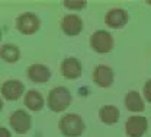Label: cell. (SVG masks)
<instances>
[{
	"label": "cell",
	"mask_w": 151,
	"mask_h": 137,
	"mask_svg": "<svg viewBox=\"0 0 151 137\" xmlns=\"http://www.w3.org/2000/svg\"><path fill=\"white\" fill-rule=\"evenodd\" d=\"M25 86L19 80H7L1 85V95L6 101H16L22 96Z\"/></svg>",
	"instance_id": "52a82bcc"
},
{
	"label": "cell",
	"mask_w": 151,
	"mask_h": 137,
	"mask_svg": "<svg viewBox=\"0 0 151 137\" xmlns=\"http://www.w3.org/2000/svg\"><path fill=\"white\" fill-rule=\"evenodd\" d=\"M99 117L105 124L112 125L119 120V109L116 107H113V105H105V107L100 108Z\"/></svg>",
	"instance_id": "9a60e30c"
},
{
	"label": "cell",
	"mask_w": 151,
	"mask_h": 137,
	"mask_svg": "<svg viewBox=\"0 0 151 137\" xmlns=\"http://www.w3.org/2000/svg\"><path fill=\"white\" fill-rule=\"evenodd\" d=\"M61 29L64 31V34L74 37L78 35L83 29V22L77 15H65L61 20Z\"/></svg>",
	"instance_id": "9c48e42d"
},
{
	"label": "cell",
	"mask_w": 151,
	"mask_h": 137,
	"mask_svg": "<svg viewBox=\"0 0 151 137\" xmlns=\"http://www.w3.org/2000/svg\"><path fill=\"white\" fill-rule=\"evenodd\" d=\"M105 22L109 28H122L128 22V13L124 9H112L106 13Z\"/></svg>",
	"instance_id": "8fae6325"
},
{
	"label": "cell",
	"mask_w": 151,
	"mask_h": 137,
	"mask_svg": "<svg viewBox=\"0 0 151 137\" xmlns=\"http://www.w3.org/2000/svg\"><path fill=\"white\" fill-rule=\"evenodd\" d=\"M23 104L31 111H39L44 107V98H42V95L38 91H29V92L25 94Z\"/></svg>",
	"instance_id": "4fadbf2b"
},
{
	"label": "cell",
	"mask_w": 151,
	"mask_h": 137,
	"mask_svg": "<svg viewBox=\"0 0 151 137\" xmlns=\"http://www.w3.org/2000/svg\"><path fill=\"white\" fill-rule=\"evenodd\" d=\"M125 107L132 112H141L144 111V101L138 92L132 91V92H128L125 96Z\"/></svg>",
	"instance_id": "5bb4252c"
},
{
	"label": "cell",
	"mask_w": 151,
	"mask_h": 137,
	"mask_svg": "<svg viewBox=\"0 0 151 137\" xmlns=\"http://www.w3.org/2000/svg\"><path fill=\"white\" fill-rule=\"evenodd\" d=\"M84 4H86V1H83V0H80V1L65 0V1H64V6H65V7H68V9H81Z\"/></svg>",
	"instance_id": "e0dca14e"
},
{
	"label": "cell",
	"mask_w": 151,
	"mask_h": 137,
	"mask_svg": "<svg viewBox=\"0 0 151 137\" xmlns=\"http://www.w3.org/2000/svg\"><path fill=\"white\" fill-rule=\"evenodd\" d=\"M1 59L7 63H16L20 57V51L16 45H12V44H6L1 47Z\"/></svg>",
	"instance_id": "2e32d148"
},
{
	"label": "cell",
	"mask_w": 151,
	"mask_h": 137,
	"mask_svg": "<svg viewBox=\"0 0 151 137\" xmlns=\"http://www.w3.org/2000/svg\"><path fill=\"white\" fill-rule=\"evenodd\" d=\"M60 131L65 137H78L84 131V121L80 115L76 114H67L60 120L58 123Z\"/></svg>",
	"instance_id": "6da1fadb"
},
{
	"label": "cell",
	"mask_w": 151,
	"mask_h": 137,
	"mask_svg": "<svg viewBox=\"0 0 151 137\" xmlns=\"http://www.w3.org/2000/svg\"><path fill=\"white\" fill-rule=\"evenodd\" d=\"M147 118L141 117V115H132L127 120V124H125V130H127V134L129 137H141L145 130H147Z\"/></svg>",
	"instance_id": "8992f818"
},
{
	"label": "cell",
	"mask_w": 151,
	"mask_h": 137,
	"mask_svg": "<svg viewBox=\"0 0 151 137\" xmlns=\"http://www.w3.org/2000/svg\"><path fill=\"white\" fill-rule=\"evenodd\" d=\"M39 18H38L35 13H31V12H26V13H22L16 20V28L20 34L23 35H32L35 34L38 29H39Z\"/></svg>",
	"instance_id": "277c9868"
},
{
	"label": "cell",
	"mask_w": 151,
	"mask_h": 137,
	"mask_svg": "<svg viewBox=\"0 0 151 137\" xmlns=\"http://www.w3.org/2000/svg\"><path fill=\"white\" fill-rule=\"evenodd\" d=\"M144 96L147 99V102L151 104V79L144 85Z\"/></svg>",
	"instance_id": "ac0fdd59"
},
{
	"label": "cell",
	"mask_w": 151,
	"mask_h": 137,
	"mask_svg": "<svg viewBox=\"0 0 151 137\" xmlns=\"http://www.w3.org/2000/svg\"><path fill=\"white\" fill-rule=\"evenodd\" d=\"M61 75L65 79H78L81 76V64L80 61L74 57H68V59L63 60L61 63Z\"/></svg>",
	"instance_id": "ba28073f"
},
{
	"label": "cell",
	"mask_w": 151,
	"mask_h": 137,
	"mask_svg": "<svg viewBox=\"0 0 151 137\" xmlns=\"http://www.w3.org/2000/svg\"><path fill=\"white\" fill-rule=\"evenodd\" d=\"M32 120H31V115L26 112V111H23V109H18V111H15L10 118H9V123H10V127L19 133V134H23V133H26V131H29V128H31V125H32V123H31Z\"/></svg>",
	"instance_id": "5b68a950"
},
{
	"label": "cell",
	"mask_w": 151,
	"mask_h": 137,
	"mask_svg": "<svg viewBox=\"0 0 151 137\" xmlns=\"http://www.w3.org/2000/svg\"><path fill=\"white\" fill-rule=\"evenodd\" d=\"M28 78L34 83H45L51 78V72L47 66L42 64H32L28 69Z\"/></svg>",
	"instance_id": "7c38bea8"
},
{
	"label": "cell",
	"mask_w": 151,
	"mask_h": 137,
	"mask_svg": "<svg viewBox=\"0 0 151 137\" xmlns=\"http://www.w3.org/2000/svg\"><path fill=\"white\" fill-rule=\"evenodd\" d=\"M0 137H10V133H9L4 127H1V128H0Z\"/></svg>",
	"instance_id": "d6986e66"
},
{
	"label": "cell",
	"mask_w": 151,
	"mask_h": 137,
	"mask_svg": "<svg viewBox=\"0 0 151 137\" xmlns=\"http://www.w3.org/2000/svg\"><path fill=\"white\" fill-rule=\"evenodd\" d=\"M90 45L96 53L106 54L113 48V38L106 31H96L90 37Z\"/></svg>",
	"instance_id": "3957f363"
},
{
	"label": "cell",
	"mask_w": 151,
	"mask_h": 137,
	"mask_svg": "<svg viewBox=\"0 0 151 137\" xmlns=\"http://www.w3.org/2000/svg\"><path fill=\"white\" fill-rule=\"evenodd\" d=\"M48 108L54 112H61L64 111L70 102H71V94L67 88L64 86H58L54 88L50 94H48Z\"/></svg>",
	"instance_id": "7a4b0ae2"
},
{
	"label": "cell",
	"mask_w": 151,
	"mask_h": 137,
	"mask_svg": "<svg viewBox=\"0 0 151 137\" xmlns=\"http://www.w3.org/2000/svg\"><path fill=\"white\" fill-rule=\"evenodd\" d=\"M93 80L100 88H109L113 83V70L108 66H97L93 72Z\"/></svg>",
	"instance_id": "30bf717a"
}]
</instances>
